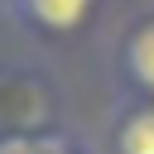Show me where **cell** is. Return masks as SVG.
I'll use <instances>...</instances> for the list:
<instances>
[{
  "label": "cell",
  "mask_w": 154,
  "mask_h": 154,
  "mask_svg": "<svg viewBox=\"0 0 154 154\" xmlns=\"http://www.w3.org/2000/svg\"><path fill=\"white\" fill-rule=\"evenodd\" d=\"M116 77L130 96L154 101V10L135 14L116 38Z\"/></svg>",
  "instance_id": "1"
},
{
  "label": "cell",
  "mask_w": 154,
  "mask_h": 154,
  "mask_svg": "<svg viewBox=\"0 0 154 154\" xmlns=\"http://www.w3.org/2000/svg\"><path fill=\"white\" fill-rule=\"evenodd\" d=\"M101 0H5V10L34 29V34H48V38H67L77 29H87V19L96 14Z\"/></svg>",
  "instance_id": "2"
},
{
  "label": "cell",
  "mask_w": 154,
  "mask_h": 154,
  "mask_svg": "<svg viewBox=\"0 0 154 154\" xmlns=\"http://www.w3.org/2000/svg\"><path fill=\"white\" fill-rule=\"evenodd\" d=\"M111 154H154V101L130 96L111 120Z\"/></svg>",
  "instance_id": "3"
},
{
  "label": "cell",
  "mask_w": 154,
  "mask_h": 154,
  "mask_svg": "<svg viewBox=\"0 0 154 154\" xmlns=\"http://www.w3.org/2000/svg\"><path fill=\"white\" fill-rule=\"evenodd\" d=\"M53 130H0V154H53Z\"/></svg>",
  "instance_id": "4"
},
{
  "label": "cell",
  "mask_w": 154,
  "mask_h": 154,
  "mask_svg": "<svg viewBox=\"0 0 154 154\" xmlns=\"http://www.w3.org/2000/svg\"><path fill=\"white\" fill-rule=\"evenodd\" d=\"M53 154H87V149H82V144L72 140V135H58V144H53Z\"/></svg>",
  "instance_id": "5"
}]
</instances>
